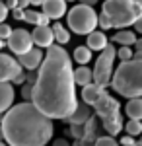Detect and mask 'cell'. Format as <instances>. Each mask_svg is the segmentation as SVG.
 Returning <instances> with one entry per match:
<instances>
[{
	"label": "cell",
	"instance_id": "1",
	"mask_svg": "<svg viewBox=\"0 0 142 146\" xmlns=\"http://www.w3.org/2000/svg\"><path fill=\"white\" fill-rule=\"evenodd\" d=\"M72 58L66 49L51 45L43 56V62L31 88V103L47 119L70 117L78 105L76 84L72 78Z\"/></svg>",
	"mask_w": 142,
	"mask_h": 146
},
{
	"label": "cell",
	"instance_id": "2",
	"mask_svg": "<svg viewBox=\"0 0 142 146\" xmlns=\"http://www.w3.org/2000/svg\"><path fill=\"white\" fill-rule=\"evenodd\" d=\"M4 142L10 146H45L55 133L53 121L39 113L29 101L12 105L0 123Z\"/></svg>",
	"mask_w": 142,
	"mask_h": 146
},
{
	"label": "cell",
	"instance_id": "3",
	"mask_svg": "<svg viewBox=\"0 0 142 146\" xmlns=\"http://www.w3.org/2000/svg\"><path fill=\"white\" fill-rule=\"evenodd\" d=\"M109 86L129 100L142 96V60H127L115 68Z\"/></svg>",
	"mask_w": 142,
	"mask_h": 146
},
{
	"label": "cell",
	"instance_id": "4",
	"mask_svg": "<svg viewBox=\"0 0 142 146\" xmlns=\"http://www.w3.org/2000/svg\"><path fill=\"white\" fill-rule=\"evenodd\" d=\"M115 29H129L138 18H142V4L132 0H105L103 12Z\"/></svg>",
	"mask_w": 142,
	"mask_h": 146
},
{
	"label": "cell",
	"instance_id": "5",
	"mask_svg": "<svg viewBox=\"0 0 142 146\" xmlns=\"http://www.w3.org/2000/svg\"><path fill=\"white\" fill-rule=\"evenodd\" d=\"M68 29L76 35H90L92 31H96V25H98V14L94 8L90 6H82L78 4L72 10L68 12Z\"/></svg>",
	"mask_w": 142,
	"mask_h": 146
},
{
	"label": "cell",
	"instance_id": "6",
	"mask_svg": "<svg viewBox=\"0 0 142 146\" xmlns=\"http://www.w3.org/2000/svg\"><path fill=\"white\" fill-rule=\"evenodd\" d=\"M115 53H117V47L113 43H107L105 49L99 53L98 60H96V66L92 70V84H96L99 88H107L111 82V74H113V62H115Z\"/></svg>",
	"mask_w": 142,
	"mask_h": 146
},
{
	"label": "cell",
	"instance_id": "7",
	"mask_svg": "<svg viewBox=\"0 0 142 146\" xmlns=\"http://www.w3.org/2000/svg\"><path fill=\"white\" fill-rule=\"evenodd\" d=\"M6 45L10 49L14 55H23V53H27L29 49H33V43H31V35L29 31H25V29H12L10 37L6 39Z\"/></svg>",
	"mask_w": 142,
	"mask_h": 146
},
{
	"label": "cell",
	"instance_id": "8",
	"mask_svg": "<svg viewBox=\"0 0 142 146\" xmlns=\"http://www.w3.org/2000/svg\"><path fill=\"white\" fill-rule=\"evenodd\" d=\"M20 74H23V70L18 64V60L6 53H0V82L12 84L14 78H18Z\"/></svg>",
	"mask_w": 142,
	"mask_h": 146
},
{
	"label": "cell",
	"instance_id": "9",
	"mask_svg": "<svg viewBox=\"0 0 142 146\" xmlns=\"http://www.w3.org/2000/svg\"><path fill=\"white\" fill-rule=\"evenodd\" d=\"M94 109H96V115H98V117L105 119V117H109V115H113V113L121 111V103L115 100V98H111L107 92H103L101 98L94 103Z\"/></svg>",
	"mask_w": 142,
	"mask_h": 146
},
{
	"label": "cell",
	"instance_id": "10",
	"mask_svg": "<svg viewBox=\"0 0 142 146\" xmlns=\"http://www.w3.org/2000/svg\"><path fill=\"white\" fill-rule=\"evenodd\" d=\"M43 51L41 49H29L27 53H23V55L18 56V64L22 66V70L25 68L27 72H35L37 68L41 66V62H43Z\"/></svg>",
	"mask_w": 142,
	"mask_h": 146
},
{
	"label": "cell",
	"instance_id": "11",
	"mask_svg": "<svg viewBox=\"0 0 142 146\" xmlns=\"http://www.w3.org/2000/svg\"><path fill=\"white\" fill-rule=\"evenodd\" d=\"M43 16H47L49 20H60L66 12V2L64 0H43Z\"/></svg>",
	"mask_w": 142,
	"mask_h": 146
},
{
	"label": "cell",
	"instance_id": "12",
	"mask_svg": "<svg viewBox=\"0 0 142 146\" xmlns=\"http://www.w3.org/2000/svg\"><path fill=\"white\" fill-rule=\"evenodd\" d=\"M29 35H31V43H35L37 47H41V49H49V47L55 43L53 31H51L49 25H45V27H33V31Z\"/></svg>",
	"mask_w": 142,
	"mask_h": 146
},
{
	"label": "cell",
	"instance_id": "13",
	"mask_svg": "<svg viewBox=\"0 0 142 146\" xmlns=\"http://www.w3.org/2000/svg\"><path fill=\"white\" fill-rule=\"evenodd\" d=\"M14 96H16L14 86L8 84V82H0V115H4V113L12 107Z\"/></svg>",
	"mask_w": 142,
	"mask_h": 146
},
{
	"label": "cell",
	"instance_id": "14",
	"mask_svg": "<svg viewBox=\"0 0 142 146\" xmlns=\"http://www.w3.org/2000/svg\"><path fill=\"white\" fill-rule=\"evenodd\" d=\"M103 121V129H105V133H107V136H117L123 131V115L119 113H113V115H109V117H105V119H101Z\"/></svg>",
	"mask_w": 142,
	"mask_h": 146
},
{
	"label": "cell",
	"instance_id": "15",
	"mask_svg": "<svg viewBox=\"0 0 142 146\" xmlns=\"http://www.w3.org/2000/svg\"><path fill=\"white\" fill-rule=\"evenodd\" d=\"M90 117H92V107L86 105V103H78L76 109L72 111V115L66 117L64 121H68L70 125H84Z\"/></svg>",
	"mask_w": 142,
	"mask_h": 146
},
{
	"label": "cell",
	"instance_id": "16",
	"mask_svg": "<svg viewBox=\"0 0 142 146\" xmlns=\"http://www.w3.org/2000/svg\"><path fill=\"white\" fill-rule=\"evenodd\" d=\"M107 43H109V41H107V35L103 33V31H92V33L88 35L86 47L90 51H99V53H101Z\"/></svg>",
	"mask_w": 142,
	"mask_h": 146
},
{
	"label": "cell",
	"instance_id": "17",
	"mask_svg": "<svg viewBox=\"0 0 142 146\" xmlns=\"http://www.w3.org/2000/svg\"><path fill=\"white\" fill-rule=\"evenodd\" d=\"M103 88H99L96 84H88L82 88V103H86V105H94L96 101L101 98V94H103Z\"/></svg>",
	"mask_w": 142,
	"mask_h": 146
},
{
	"label": "cell",
	"instance_id": "18",
	"mask_svg": "<svg viewBox=\"0 0 142 146\" xmlns=\"http://www.w3.org/2000/svg\"><path fill=\"white\" fill-rule=\"evenodd\" d=\"M138 37H136V33L134 31H131V29H119L117 33L113 35V39H111V43L115 45H121V47H131L134 45V41H136Z\"/></svg>",
	"mask_w": 142,
	"mask_h": 146
},
{
	"label": "cell",
	"instance_id": "19",
	"mask_svg": "<svg viewBox=\"0 0 142 146\" xmlns=\"http://www.w3.org/2000/svg\"><path fill=\"white\" fill-rule=\"evenodd\" d=\"M51 31H53V39H55L56 43H58V47L66 45V43L70 41V31L66 29V27L62 25V23L55 22L53 25H51Z\"/></svg>",
	"mask_w": 142,
	"mask_h": 146
},
{
	"label": "cell",
	"instance_id": "20",
	"mask_svg": "<svg viewBox=\"0 0 142 146\" xmlns=\"http://www.w3.org/2000/svg\"><path fill=\"white\" fill-rule=\"evenodd\" d=\"M72 78H74V84L84 88L88 84H92V68L90 66H78L76 70H72Z\"/></svg>",
	"mask_w": 142,
	"mask_h": 146
},
{
	"label": "cell",
	"instance_id": "21",
	"mask_svg": "<svg viewBox=\"0 0 142 146\" xmlns=\"http://www.w3.org/2000/svg\"><path fill=\"white\" fill-rule=\"evenodd\" d=\"M125 111H127V115H129V119H132V121H140L142 119V100L140 98L129 100L127 101Z\"/></svg>",
	"mask_w": 142,
	"mask_h": 146
},
{
	"label": "cell",
	"instance_id": "22",
	"mask_svg": "<svg viewBox=\"0 0 142 146\" xmlns=\"http://www.w3.org/2000/svg\"><path fill=\"white\" fill-rule=\"evenodd\" d=\"M74 60H76V64H80V66H86L88 62L92 60V51L88 49L86 45H78L76 49H74Z\"/></svg>",
	"mask_w": 142,
	"mask_h": 146
},
{
	"label": "cell",
	"instance_id": "23",
	"mask_svg": "<svg viewBox=\"0 0 142 146\" xmlns=\"http://www.w3.org/2000/svg\"><path fill=\"white\" fill-rule=\"evenodd\" d=\"M123 129H127V135L134 138V136H138L142 133V123L140 121H132V119H129L127 125H123Z\"/></svg>",
	"mask_w": 142,
	"mask_h": 146
},
{
	"label": "cell",
	"instance_id": "24",
	"mask_svg": "<svg viewBox=\"0 0 142 146\" xmlns=\"http://www.w3.org/2000/svg\"><path fill=\"white\" fill-rule=\"evenodd\" d=\"M115 56H119L121 62H127V60H132V49L131 47H119Z\"/></svg>",
	"mask_w": 142,
	"mask_h": 146
},
{
	"label": "cell",
	"instance_id": "25",
	"mask_svg": "<svg viewBox=\"0 0 142 146\" xmlns=\"http://www.w3.org/2000/svg\"><path fill=\"white\" fill-rule=\"evenodd\" d=\"M94 146H119V142L111 136H98L94 140Z\"/></svg>",
	"mask_w": 142,
	"mask_h": 146
},
{
	"label": "cell",
	"instance_id": "26",
	"mask_svg": "<svg viewBox=\"0 0 142 146\" xmlns=\"http://www.w3.org/2000/svg\"><path fill=\"white\" fill-rule=\"evenodd\" d=\"M98 25H99V31H107V29H111V22L107 20L105 14H99L98 16Z\"/></svg>",
	"mask_w": 142,
	"mask_h": 146
},
{
	"label": "cell",
	"instance_id": "27",
	"mask_svg": "<svg viewBox=\"0 0 142 146\" xmlns=\"http://www.w3.org/2000/svg\"><path fill=\"white\" fill-rule=\"evenodd\" d=\"M70 135L74 136L76 140H82L84 138V125H70Z\"/></svg>",
	"mask_w": 142,
	"mask_h": 146
},
{
	"label": "cell",
	"instance_id": "28",
	"mask_svg": "<svg viewBox=\"0 0 142 146\" xmlns=\"http://www.w3.org/2000/svg\"><path fill=\"white\" fill-rule=\"evenodd\" d=\"M10 33H12V27H10V25H8L6 22L0 23V39H2V41H6V39L10 37Z\"/></svg>",
	"mask_w": 142,
	"mask_h": 146
},
{
	"label": "cell",
	"instance_id": "29",
	"mask_svg": "<svg viewBox=\"0 0 142 146\" xmlns=\"http://www.w3.org/2000/svg\"><path fill=\"white\" fill-rule=\"evenodd\" d=\"M31 88H33V86H29V84H22V98L25 101L31 100Z\"/></svg>",
	"mask_w": 142,
	"mask_h": 146
},
{
	"label": "cell",
	"instance_id": "30",
	"mask_svg": "<svg viewBox=\"0 0 142 146\" xmlns=\"http://www.w3.org/2000/svg\"><path fill=\"white\" fill-rule=\"evenodd\" d=\"M8 14H10V12H8V8L4 6V2H0V23H4V20L8 18Z\"/></svg>",
	"mask_w": 142,
	"mask_h": 146
},
{
	"label": "cell",
	"instance_id": "31",
	"mask_svg": "<svg viewBox=\"0 0 142 146\" xmlns=\"http://www.w3.org/2000/svg\"><path fill=\"white\" fill-rule=\"evenodd\" d=\"M119 144H123V146H132V144H134V138H132V136H129V135H125L119 140Z\"/></svg>",
	"mask_w": 142,
	"mask_h": 146
},
{
	"label": "cell",
	"instance_id": "32",
	"mask_svg": "<svg viewBox=\"0 0 142 146\" xmlns=\"http://www.w3.org/2000/svg\"><path fill=\"white\" fill-rule=\"evenodd\" d=\"M12 18H14V20H23V10L14 8V10H12Z\"/></svg>",
	"mask_w": 142,
	"mask_h": 146
},
{
	"label": "cell",
	"instance_id": "33",
	"mask_svg": "<svg viewBox=\"0 0 142 146\" xmlns=\"http://www.w3.org/2000/svg\"><path fill=\"white\" fill-rule=\"evenodd\" d=\"M53 146H70V142L66 138H56V140H53Z\"/></svg>",
	"mask_w": 142,
	"mask_h": 146
},
{
	"label": "cell",
	"instance_id": "34",
	"mask_svg": "<svg viewBox=\"0 0 142 146\" xmlns=\"http://www.w3.org/2000/svg\"><path fill=\"white\" fill-rule=\"evenodd\" d=\"M132 25H134V33H142V18H138Z\"/></svg>",
	"mask_w": 142,
	"mask_h": 146
},
{
	"label": "cell",
	"instance_id": "35",
	"mask_svg": "<svg viewBox=\"0 0 142 146\" xmlns=\"http://www.w3.org/2000/svg\"><path fill=\"white\" fill-rule=\"evenodd\" d=\"M27 6H29L27 0H18V2H16V8H18V10H27Z\"/></svg>",
	"mask_w": 142,
	"mask_h": 146
},
{
	"label": "cell",
	"instance_id": "36",
	"mask_svg": "<svg viewBox=\"0 0 142 146\" xmlns=\"http://www.w3.org/2000/svg\"><path fill=\"white\" fill-rule=\"evenodd\" d=\"M98 2H99V0H80V4H82V6H90V8H94Z\"/></svg>",
	"mask_w": 142,
	"mask_h": 146
},
{
	"label": "cell",
	"instance_id": "37",
	"mask_svg": "<svg viewBox=\"0 0 142 146\" xmlns=\"http://www.w3.org/2000/svg\"><path fill=\"white\" fill-rule=\"evenodd\" d=\"M12 84H20V86H22V84H25V74H20L18 78H14V82H12Z\"/></svg>",
	"mask_w": 142,
	"mask_h": 146
},
{
	"label": "cell",
	"instance_id": "38",
	"mask_svg": "<svg viewBox=\"0 0 142 146\" xmlns=\"http://www.w3.org/2000/svg\"><path fill=\"white\" fill-rule=\"evenodd\" d=\"M25 80H27V84H29V86H33V82H35V74H33V72H29V74L25 76Z\"/></svg>",
	"mask_w": 142,
	"mask_h": 146
},
{
	"label": "cell",
	"instance_id": "39",
	"mask_svg": "<svg viewBox=\"0 0 142 146\" xmlns=\"http://www.w3.org/2000/svg\"><path fill=\"white\" fill-rule=\"evenodd\" d=\"M27 4H29V6H41L43 0H27Z\"/></svg>",
	"mask_w": 142,
	"mask_h": 146
},
{
	"label": "cell",
	"instance_id": "40",
	"mask_svg": "<svg viewBox=\"0 0 142 146\" xmlns=\"http://www.w3.org/2000/svg\"><path fill=\"white\" fill-rule=\"evenodd\" d=\"M134 49H136V51H142V41H140V39L134 41Z\"/></svg>",
	"mask_w": 142,
	"mask_h": 146
},
{
	"label": "cell",
	"instance_id": "41",
	"mask_svg": "<svg viewBox=\"0 0 142 146\" xmlns=\"http://www.w3.org/2000/svg\"><path fill=\"white\" fill-rule=\"evenodd\" d=\"M132 146H142V142H140V140H134V144H132Z\"/></svg>",
	"mask_w": 142,
	"mask_h": 146
},
{
	"label": "cell",
	"instance_id": "42",
	"mask_svg": "<svg viewBox=\"0 0 142 146\" xmlns=\"http://www.w3.org/2000/svg\"><path fill=\"white\" fill-rule=\"evenodd\" d=\"M4 45H6V41H2V39H0V49H4Z\"/></svg>",
	"mask_w": 142,
	"mask_h": 146
},
{
	"label": "cell",
	"instance_id": "43",
	"mask_svg": "<svg viewBox=\"0 0 142 146\" xmlns=\"http://www.w3.org/2000/svg\"><path fill=\"white\" fill-rule=\"evenodd\" d=\"M0 140H2V142H4V136H2V129H0Z\"/></svg>",
	"mask_w": 142,
	"mask_h": 146
},
{
	"label": "cell",
	"instance_id": "44",
	"mask_svg": "<svg viewBox=\"0 0 142 146\" xmlns=\"http://www.w3.org/2000/svg\"><path fill=\"white\" fill-rule=\"evenodd\" d=\"M132 2H138V4H142V0H132Z\"/></svg>",
	"mask_w": 142,
	"mask_h": 146
},
{
	"label": "cell",
	"instance_id": "45",
	"mask_svg": "<svg viewBox=\"0 0 142 146\" xmlns=\"http://www.w3.org/2000/svg\"><path fill=\"white\" fill-rule=\"evenodd\" d=\"M2 119H4V115H0V123H2Z\"/></svg>",
	"mask_w": 142,
	"mask_h": 146
},
{
	"label": "cell",
	"instance_id": "46",
	"mask_svg": "<svg viewBox=\"0 0 142 146\" xmlns=\"http://www.w3.org/2000/svg\"><path fill=\"white\" fill-rule=\"evenodd\" d=\"M0 146H6V144H4V142H2V140H0Z\"/></svg>",
	"mask_w": 142,
	"mask_h": 146
},
{
	"label": "cell",
	"instance_id": "47",
	"mask_svg": "<svg viewBox=\"0 0 142 146\" xmlns=\"http://www.w3.org/2000/svg\"><path fill=\"white\" fill-rule=\"evenodd\" d=\"M64 2H72V0H64Z\"/></svg>",
	"mask_w": 142,
	"mask_h": 146
},
{
	"label": "cell",
	"instance_id": "48",
	"mask_svg": "<svg viewBox=\"0 0 142 146\" xmlns=\"http://www.w3.org/2000/svg\"><path fill=\"white\" fill-rule=\"evenodd\" d=\"M0 2H4V0H0Z\"/></svg>",
	"mask_w": 142,
	"mask_h": 146
}]
</instances>
